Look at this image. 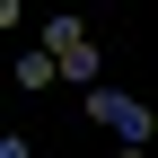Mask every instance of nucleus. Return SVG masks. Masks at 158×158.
Here are the masks:
<instances>
[{
  "mask_svg": "<svg viewBox=\"0 0 158 158\" xmlns=\"http://www.w3.org/2000/svg\"><path fill=\"white\" fill-rule=\"evenodd\" d=\"M44 53H53L62 79H97V35L79 27V18H53V27H44Z\"/></svg>",
  "mask_w": 158,
  "mask_h": 158,
  "instance_id": "obj_1",
  "label": "nucleus"
},
{
  "mask_svg": "<svg viewBox=\"0 0 158 158\" xmlns=\"http://www.w3.org/2000/svg\"><path fill=\"white\" fill-rule=\"evenodd\" d=\"M88 114H97V123H114L132 149H149V106H132L123 88H88Z\"/></svg>",
  "mask_w": 158,
  "mask_h": 158,
  "instance_id": "obj_2",
  "label": "nucleus"
},
{
  "mask_svg": "<svg viewBox=\"0 0 158 158\" xmlns=\"http://www.w3.org/2000/svg\"><path fill=\"white\" fill-rule=\"evenodd\" d=\"M53 79H62V70H53V53H44V44L18 53V88H27V97H35V88H53Z\"/></svg>",
  "mask_w": 158,
  "mask_h": 158,
  "instance_id": "obj_3",
  "label": "nucleus"
}]
</instances>
